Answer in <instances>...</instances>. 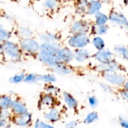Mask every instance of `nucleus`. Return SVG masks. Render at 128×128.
Returning a JSON list of instances; mask_svg holds the SVG:
<instances>
[{
	"label": "nucleus",
	"mask_w": 128,
	"mask_h": 128,
	"mask_svg": "<svg viewBox=\"0 0 128 128\" xmlns=\"http://www.w3.org/2000/svg\"><path fill=\"white\" fill-rule=\"evenodd\" d=\"M24 81L27 83H34L38 82L39 81V74L34 73L28 74L26 76Z\"/></svg>",
	"instance_id": "33"
},
{
	"label": "nucleus",
	"mask_w": 128,
	"mask_h": 128,
	"mask_svg": "<svg viewBox=\"0 0 128 128\" xmlns=\"http://www.w3.org/2000/svg\"><path fill=\"white\" fill-rule=\"evenodd\" d=\"M98 114L95 111H92V112H90L86 115L85 118L84 119L83 122L86 124H90L92 123V122H95L98 120Z\"/></svg>",
	"instance_id": "30"
},
{
	"label": "nucleus",
	"mask_w": 128,
	"mask_h": 128,
	"mask_svg": "<svg viewBox=\"0 0 128 128\" xmlns=\"http://www.w3.org/2000/svg\"><path fill=\"white\" fill-rule=\"evenodd\" d=\"M90 43V38L88 34H75L70 36L68 44L72 48L82 49Z\"/></svg>",
	"instance_id": "2"
},
{
	"label": "nucleus",
	"mask_w": 128,
	"mask_h": 128,
	"mask_svg": "<svg viewBox=\"0 0 128 128\" xmlns=\"http://www.w3.org/2000/svg\"><path fill=\"white\" fill-rule=\"evenodd\" d=\"M100 86H101L102 90L105 92H106V93H111L112 92V87L110 84H108L104 83V82H101L100 84Z\"/></svg>",
	"instance_id": "38"
},
{
	"label": "nucleus",
	"mask_w": 128,
	"mask_h": 128,
	"mask_svg": "<svg viewBox=\"0 0 128 128\" xmlns=\"http://www.w3.org/2000/svg\"><path fill=\"white\" fill-rule=\"evenodd\" d=\"M92 43L94 47L98 51H101L105 48V42L103 39L100 36H95L92 40Z\"/></svg>",
	"instance_id": "27"
},
{
	"label": "nucleus",
	"mask_w": 128,
	"mask_h": 128,
	"mask_svg": "<svg viewBox=\"0 0 128 128\" xmlns=\"http://www.w3.org/2000/svg\"><path fill=\"white\" fill-rule=\"evenodd\" d=\"M14 123L20 127H27L32 121V114L29 112L21 115L14 116L12 118Z\"/></svg>",
	"instance_id": "11"
},
{
	"label": "nucleus",
	"mask_w": 128,
	"mask_h": 128,
	"mask_svg": "<svg viewBox=\"0 0 128 128\" xmlns=\"http://www.w3.org/2000/svg\"><path fill=\"white\" fill-rule=\"evenodd\" d=\"M44 90L46 93L50 94L52 96H56L59 92V89L56 86H54L51 84L46 85V87L44 88Z\"/></svg>",
	"instance_id": "32"
},
{
	"label": "nucleus",
	"mask_w": 128,
	"mask_h": 128,
	"mask_svg": "<svg viewBox=\"0 0 128 128\" xmlns=\"http://www.w3.org/2000/svg\"><path fill=\"white\" fill-rule=\"evenodd\" d=\"M94 57L100 64H105L112 61L114 54L108 49H104L101 51H98L94 55Z\"/></svg>",
	"instance_id": "9"
},
{
	"label": "nucleus",
	"mask_w": 128,
	"mask_h": 128,
	"mask_svg": "<svg viewBox=\"0 0 128 128\" xmlns=\"http://www.w3.org/2000/svg\"><path fill=\"white\" fill-rule=\"evenodd\" d=\"M89 1H79L76 4V12L79 14H83L87 13L88 8Z\"/></svg>",
	"instance_id": "25"
},
{
	"label": "nucleus",
	"mask_w": 128,
	"mask_h": 128,
	"mask_svg": "<svg viewBox=\"0 0 128 128\" xmlns=\"http://www.w3.org/2000/svg\"><path fill=\"white\" fill-rule=\"evenodd\" d=\"M11 36V32L9 30L4 29L2 27V25L0 26V41L1 43L10 41V39Z\"/></svg>",
	"instance_id": "28"
},
{
	"label": "nucleus",
	"mask_w": 128,
	"mask_h": 128,
	"mask_svg": "<svg viewBox=\"0 0 128 128\" xmlns=\"http://www.w3.org/2000/svg\"><path fill=\"white\" fill-rule=\"evenodd\" d=\"M52 70L56 74L60 75H66L72 73V70L67 64L60 62L56 66L52 68Z\"/></svg>",
	"instance_id": "18"
},
{
	"label": "nucleus",
	"mask_w": 128,
	"mask_h": 128,
	"mask_svg": "<svg viewBox=\"0 0 128 128\" xmlns=\"http://www.w3.org/2000/svg\"><path fill=\"white\" fill-rule=\"evenodd\" d=\"M42 5L44 8L48 10H54L58 6V1L53 0H47L44 1Z\"/></svg>",
	"instance_id": "34"
},
{
	"label": "nucleus",
	"mask_w": 128,
	"mask_h": 128,
	"mask_svg": "<svg viewBox=\"0 0 128 128\" xmlns=\"http://www.w3.org/2000/svg\"><path fill=\"white\" fill-rule=\"evenodd\" d=\"M88 101L89 105L90 107L92 108H94L97 107L98 104V100L97 98L94 96H90L88 97Z\"/></svg>",
	"instance_id": "35"
},
{
	"label": "nucleus",
	"mask_w": 128,
	"mask_h": 128,
	"mask_svg": "<svg viewBox=\"0 0 128 128\" xmlns=\"http://www.w3.org/2000/svg\"><path fill=\"white\" fill-rule=\"evenodd\" d=\"M120 123L121 127L123 128H128V120L122 116H120L119 117Z\"/></svg>",
	"instance_id": "39"
},
{
	"label": "nucleus",
	"mask_w": 128,
	"mask_h": 128,
	"mask_svg": "<svg viewBox=\"0 0 128 128\" xmlns=\"http://www.w3.org/2000/svg\"><path fill=\"white\" fill-rule=\"evenodd\" d=\"M56 104V98L54 96L50 94L45 93L41 96L40 100L39 106L41 108H52Z\"/></svg>",
	"instance_id": "13"
},
{
	"label": "nucleus",
	"mask_w": 128,
	"mask_h": 128,
	"mask_svg": "<svg viewBox=\"0 0 128 128\" xmlns=\"http://www.w3.org/2000/svg\"><path fill=\"white\" fill-rule=\"evenodd\" d=\"M11 112L14 114V116L21 115L28 112V108L26 105L21 101L19 100H13L12 107H11Z\"/></svg>",
	"instance_id": "14"
},
{
	"label": "nucleus",
	"mask_w": 128,
	"mask_h": 128,
	"mask_svg": "<svg viewBox=\"0 0 128 128\" xmlns=\"http://www.w3.org/2000/svg\"><path fill=\"white\" fill-rule=\"evenodd\" d=\"M21 50L30 54H34L40 52V45L37 41L32 38L22 39L19 43Z\"/></svg>",
	"instance_id": "3"
},
{
	"label": "nucleus",
	"mask_w": 128,
	"mask_h": 128,
	"mask_svg": "<svg viewBox=\"0 0 128 128\" xmlns=\"http://www.w3.org/2000/svg\"><path fill=\"white\" fill-rule=\"evenodd\" d=\"M11 117V112L10 110H2L1 111V120H8L9 121Z\"/></svg>",
	"instance_id": "36"
},
{
	"label": "nucleus",
	"mask_w": 128,
	"mask_h": 128,
	"mask_svg": "<svg viewBox=\"0 0 128 128\" xmlns=\"http://www.w3.org/2000/svg\"><path fill=\"white\" fill-rule=\"evenodd\" d=\"M91 26L90 22L86 20H78L74 21L71 25L70 32L72 35L87 34L91 31Z\"/></svg>",
	"instance_id": "4"
},
{
	"label": "nucleus",
	"mask_w": 128,
	"mask_h": 128,
	"mask_svg": "<svg viewBox=\"0 0 128 128\" xmlns=\"http://www.w3.org/2000/svg\"><path fill=\"white\" fill-rule=\"evenodd\" d=\"M1 52L13 61L20 60L22 55V50L20 45L11 41H8L1 43Z\"/></svg>",
	"instance_id": "1"
},
{
	"label": "nucleus",
	"mask_w": 128,
	"mask_h": 128,
	"mask_svg": "<svg viewBox=\"0 0 128 128\" xmlns=\"http://www.w3.org/2000/svg\"><path fill=\"white\" fill-rule=\"evenodd\" d=\"M62 97L66 106L72 110H75L77 109L78 106V102L75 98L72 96L71 94L68 92L64 91L62 93Z\"/></svg>",
	"instance_id": "17"
},
{
	"label": "nucleus",
	"mask_w": 128,
	"mask_h": 128,
	"mask_svg": "<svg viewBox=\"0 0 128 128\" xmlns=\"http://www.w3.org/2000/svg\"><path fill=\"white\" fill-rule=\"evenodd\" d=\"M109 20L112 23L121 28H128V21L122 13L116 11H111L109 14Z\"/></svg>",
	"instance_id": "7"
},
{
	"label": "nucleus",
	"mask_w": 128,
	"mask_h": 128,
	"mask_svg": "<svg viewBox=\"0 0 128 128\" xmlns=\"http://www.w3.org/2000/svg\"><path fill=\"white\" fill-rule=\"evenodd\" d=\"M109 30V26L108 24L102 25V26H97L96 25L91 26V31L94 34L98 35H104L106 34Z\"/></svg>",
	"instance_id": "24"
},
{
	"label": "nucleus",
	"mask_w": 128,
	"mask_h": 128,
	"mask_svg": "<svg viewBox=\"0 0 128 128\" xmlns=\"http://www.w3.org/2000/svg\"><path fill=\"white\" fill-rule=\"evenodd\" d=\"M58 56L61 62L67 64L74 59V52L67 47L61 48L58 52Z\"/></svg>",
	"instance_id": "10"
},
{
	"label": "nucleus",
	"mask_w": 128,
	"mask_h": 128,
	"mask_svg": "<svg viewBox=\"0 0 128 128\" xmlns=\"http://www.w3.org/2000/svg\"><path fill=\"white\" fill-rule=\"evenodd\" d=\"M97 71L102 72L103 74L107 72H117L121 70V66L115 60L105 64L99 63L95 67Z\"/></svg>",
	"instance_id": "6"
},
{
	"label": "nucleus",
	"mask_w": 128,
	"mask_h": 128,
	"mask_svg": "<svg viewBox=\"0 0 128 128\" xmlns=\"http://www.w3.org/2000/svg\"><path fill=\"white\" fill-rule=\"evenodd\" d=\"M78 126V121H69L65 125V128H76Z\"/></svg>",
	"instance_id": "40"
},
{
	"label": "nucleus",
	"mask_w": 128,
	"mask_h": 128,
	"mask_svg": "<svg viewBox=\"0 0 128 128\" xmlns=\"http://www.w3.org/2000/svg\"><path fill=\"white\" fill-rule=\"evenodd\" d=\"M74 60L79 62H83L91 57V53L86 48L78 49L74 51Z\"/></svg>",
	"instance_id": "15"
},
{
	"label": "nucleus",
	"mask_w": 128,
	"mask_h": 128,
	"mask_svg": "<svg viewBox=\"0 0 128 128\" xmlns=\"http://www.w3.org/2000/svg\"><path fill=\"white\" fill-rule=\"evenodd\" d=\"M55 128L54 127V126H51V125H50V128Z\"/></svg>",
	"instance_id": "44"
},
{
	"label": "nucleus",
	"mask_w": 128,
	"mask_h": 128,
	"mask_svg": "<svg viewBox=\"0 0 128 128\" xmlns=\"http://www.w3.org/2000/svg\"><path fill=\"white\" fill-rule=\"evenodd\" d=\"M102 8V3L100 1H89L87 14L89 15H95L97 12L100 11Z\"/></svg>",
	"instance_id": "20"
},
{
	"label": "nucleus",
	"mask_w": 128,
	"mask_h": 128,
	"mask_svg": "<svg viewBox=\"0 0 128 128\" xmlns=\"http://www.w3.org/2000/svg\"><path fill=\"white\" fill-rule=\"evenodd\" d=\"M44 117L47 121L50 122H56L61 118V114L56 108L53 107L52 108H50L48 111L45 112Z\"/></svg>",
	"instance_id": "16"
},
{
	"label": "nucleus",
	"mask_w": 128,
	"mask_h": 128,
	"mask_svg": "<svg viewBox=\"0 0 128 128\" xmlns=\"http://www.w3.org/2000/svg\"><path fill=\"white\" fill-rule=\"evenodd\" d=\"M104 78L111 84L118 86H124L126 82L125 75L120 72H107L104 74Z\"/></svg>",
	"instance_id": "5"
},
{
	"label": "nucleus",
	"mask_w": 128,
	"mask_h": 128,
	"mask_svg": "<svg viewBox=\"0 0 128 128\" xmlns=\"http://www.w3.org/2000/svg\"><path fill=\"white\" fill-rule=\"evenodd\" d=\"M26 74L23 72H19V73L16 74L14 75L12 77H11L9 80L10 82L12 84H18L20 82H22V81H24V79L26 78Z\"/></svg>",
	"instance_id": "31"
},
{
	"label": "nucleus",
	"mask_w": 128,
	"mask_h": 128,
	"mask_svg": "<svg viewBox=\"0 0 128 128\" xmlns=\"http://www.w3.org/2000/svg\"><path fill=\"white\" fill-rule=\"evenodd\" d=\"M40 39L43 43H58L60 36L56 34L47 32L40 35Z\"/></svg>",
	"instance_id": "19"
},
{
	"label": "nucleus",
	"mask_w": 128,
	"mask_h": 128,
	"mask_svg": "<svg viewBox=\"0 0 128 128\" xmlns=\"http://www.w3.org/2000/svg\"><path fill=\"white\" fill-rule=\"evenodd\" d=\"M56 81V78L53 74H39V81L51 84Z\"/></svg>",
	"instance_id": "29"
},
{
	"label": "nucleus",
	"mask_w": 128,
	"mask_h": 128,
	"mask_svg": "<svg viewBox=\"0 0 128 128\" xmlns=\"http://www.w3.org/2000/svg\"><path fill=\"white\" fill-rule=\"evenodd\" d=\"M61 48L58 43H43L40 45V52L48 54H58L59 50Z\"/></svg>",
	"instance_id": "12"
},
{
	"label": "nucleus",
	"mask_w": 128,
	"mask_h": 128,
	"mask_svg": "<svg viewBox=\"0 0 128 128\" xmlns=\"http://www.w3.org/2000/svg\"><path fill=\"white\" fill-rule=\"evenodd\" d=\"M38 59L42 63L44 64L46 66H50V68H52L56 66L59 63L61 62L59 59L58 54H48L41 53L38 52Z\"/></svg>",
	"instance_id": "8"
},
{
	"label": "nucleus",
	"mask_w": 128,
	"mask_h": 128,
	"mask_svg": "<svg viewBox=\"0 0 128 128\" xmlns=\"http://www.w3.org/2000/svg\"><path fill=\"white\" fill-rule=\"evenodd\" d=\"M13 100L10 96L7 95H2L0 98V107L1 110H10L12 107Z\"/></svg>",
	"instance_id": "21"
},
{
	"label": "nucleus",
	"mask_w": 128,
	"mask_h": 128,
	"mask_svg": "<svg viewBox=\"0 0 128 128\" xmlns=\"http://www.w3.org/2000/svg\"><path fill=\"white\" fill-rule=\"evenodd\" d=\"M0 127L1 128H9L10 127V124L8 120H0Z\"/></svg>",
	"instance_id": "41"
},
{
	"label": "nucleus",
	"mask_w": 128,
	"mask_h": 128,
	"mask_svg": "<svg viewBox=\"0 0 128 128\" xmlns=\"http://www.w3.org/2000/svg\"><path fill=\"white\" fill-rule=\"evenodd\" d=\"M124 91L128 92V81H126V82L125 83L124 86Z\"/></svg>",
	"instance_id": "43"
},
{
	"label": "nucleus",
	"mask_w": 128,
	"mask_h": 128,
	"mask_svg": "<svg viewBox=\"0 0 128 128\" xmlns=\"http://www.w3.org/2000/svg\"><path fill=\"white\" fill-rule=\"evenodd\" d=\"M17 34L22 39L30 38L32 35V32L27 27L21 26L17 30Z\"/></svg>",
	"instance_id": "26"
},
{
	"label": "nucleus",
	"mask_w": 128,
	"mask_h": 128,
	"mask_svg": "<svg viewBox=\"0 0 128 128\" xmlns=\"http://www.w3.org/2000/svg\"><path fill=\"white\" fill-rule=\"evenodd\" d=\"M114 51L120 57L128 60V48L124 45L117 44L114 47Z\"/></svg>",
	"instance_id": "22"
},
{
	"label": "nucleus",
	"mask_w": 128,
	"mask_h": 128,
	"mask_svg": "<svg viewBox=\"0 0 128 128\" xmlns=\"http://www.w3.org/2000/svg\"><path fill=\"white\" fill-rule=\"evenodd\" d=\"M50 126V124L40 120H36L34 123V128H49Z\"/></svg>",
	"instance_id": "37"
},
{
	"label": "nucleus",
	"mask_w": 128,
	"mask_h": 128,
	"mask_svg": "<svg viewBox=\"0 0 128 128\" xmlns=\"http://www.w3.org/2000/svg\"><path fill=\"white\" fill-rule=\"evenodd\" d=\"M121 95H122V96L124 98L126 99V100H127L128 101V92L124 90V91H122L121 92Z\"/></svg>",
	"instance_id": "42"
},
{
	"label": "nucleus",
	"mask_w": 128,
	"mask_h": 128,
	"mask_svg": "<svg viewBox=\"0 0 128 128\" xmlns=\"http://www.w3.org/2000/svg\"><path fill=\"white\" fill-rule=\"evenodd\" d=\"M95 18V25L97 26H102V25L107 24V22L108 21L109 16H108L106 14L102 12L99 11L98 12L94 15Z\"/></svg>",
	"instance_id": "23"
}]
</instances>
